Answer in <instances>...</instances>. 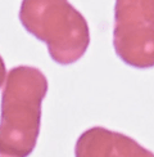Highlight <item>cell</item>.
Masks as SVG:
<instances>
[{
  "mask_svg": "<svg viewBox=\"0 0 154 157\" xmlns=\"http://www.w3.org/2000/svg\"><path fill=\"white\" fill-rule=\"evenodd\" d=\"M48 78L32 66L13 67L4 82L0 111V156L28 157L37 144Z\"/></svg>",
  "mask_w": 154,
  "mask_h": 157,
  "instance_id": "obj_1",
  "label": "cell"
},
{
  "mask_svg": "<svg viewBox=\"0 0 154 157\" xmlns=\"http://www.w3.org/2000/svg\"><path fill=\"white\" fill-rule=\"evenodd\" d=\"M18 17L26 31L46 44L54 62L68 66L86 53L89 25L68 0H22Z\"/></svg>",
  "mask_w": 154,
  "mask_h": 157,
  "instance_id": "obj_2",
  "label": "cell"
},
{
  "mask_svg": "<svg viewBox=\"0 0 154 157\" xmlns=\"http://www.w3.org/2000/svg\"><path fill=\"white\" fill-rule=\"evenodd\" d=\"M75 157H154V153L128 135L94 126L79 136Z\"/></svg>",
  "mask_w": 154,
  "mask_h": 157,
  "instance_id": "obj_3",
  "label": "cell"
},
{
  "mask_svg": "<svg viewBox=\"0 0 154 157\" xmlns=\"http://www.w3.org/2000/svg\"><path fill=\"white\" fill-rule=\"evenodd\" d=\"M113 47L122 62L134 68L154 67V27L148 25H114Z\"/></svg>",
  "mask_w": 154,
  "mask_h": 157,
  "instance_id": "obj_4",
  "label": "cell"
},
{
  "mask_svg": "<svg viewBox=\"0 0 154 157\" xmlns=\"http://www.w3.org/2000/svg\"><path fill=\"white\" fill-rule=\"evenodd\" d=\"M114 25H148L154 27V0H116Z\"/></svg>",
  "mask_w": 154,
  "mask_h": 157,
  "instance_id": "obj_5",
  "label": "cell"
},
{
  "mask_svg": "<svg viewBox=\"0 0 154 157\" xmlns=\"http://www.w3.org/2000/svg\"><path fill=\"white\" fill-rule=\"evenodd\" d=\"M6 75H8V72H6L4 61H3V58L0 57V88L4 86V82L6 80Z\"/></svg>",
  "mask_w": 154,
  "mask_h": 157,
  "instance_id": "obj_6",
  "label": "cell"
}]
</instances>
